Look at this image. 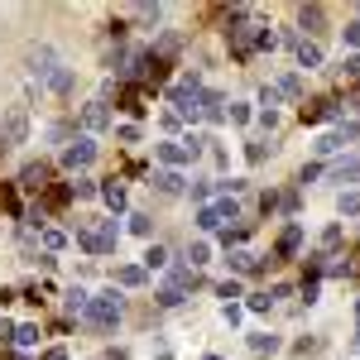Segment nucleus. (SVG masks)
<instances>
[{
    "mask_svg": "<svg viewBox=\"0 0 360 360\" xmlns=\"http://www.w3.org/2000/svg\"><path fill=\"white\" fill-rule=\"evenodd\" d=\"M120 312H125V298H120L115 288H106V293H91V298H86L82 322H86V327H96V332H111L115 322H120Z\"/></svg>",
    "mask_w": 360,
    "mask_h": 360,
    "instance_id": "f257e3e1",
    "label": "nucleus"
},
{
    "mask_svg": "<svg viewBox=\"0 0 360 360\" xmlns=\"http://www.w3.org/2000/svg\"><path fill=\"white\" fill-rule=\"evenodd\" d=\"M197 86H202V72H197V68L178 86H168V106H173L178 120H202V91H197Z\"/></svg>",
    "mask_w": 360,
    "mask_h": 360,
    "instance_id": "f03ea898",
    "label": "nucleus"
},
{
    "mask_svg": "<svg viewBox=\"0 0 360 360\" xmlns=\"http://www.w3.org/2000/svg\"><path fill=\"white\" fill-rule=\"evenodd\" d=\"M193 288H202V274H197V269H188V264H178V269L159 283V293H154V298H159V307H178L188 293H193Z\"/></svg>",
    "mask_w": 360,
    "mask_h": 360,
    "instance_id": "7ed1b4c3",
    "label": "nucleus"
},
{
    "mask_svg": "<svg viewBox=\"0 0 360 360\" xmlns=\"http://www.w3.org/2000/svg\"><path fill=\"white\" fill-rule=\"evenodd\" d=\"M77 245L86 250V255H115V245H120V226L106 221V226H77Z\"/></svg>",
    "mask_w": 360,
    "mask_h": 360,
    "instance_id": "20e7f679",
    "label": "nucleus"
},
{
    "mask_svg": "<svg viewBox=\"0 0 360 360\" xmlns=\"http://www.w3.org/2000/svg\"><path fill=\"white\" fill-rule=\"evenodd\" d=\"M25 139H29V111L25 106H10V111L0 115V149H15Z\"/></svg>",
    "mask_w": 360,
    "mask_h": 360,
    "instance_id": "39448f33",
    "label": "nucleus"
},
{
    "mask_svg": "<svg viewBox=\"0 0 360 360\" xmlns=\"http://www.w3.org/2000/svg\"><path fill=\"white\" fill-rule=\"evenodd\" d=\"M236 221V197H221V202H207L202 212H197V226L202 231H217V226Z\"/></svg>",
    "mask_w": 360,
    "mask_h": 360,
    "instance_id": "423d86ee",
    "label": "nucleus"
},
{
    "mask_svg": "<svg viewBox=\"0 0 360 360\" xmlns=\"http://www.w3.org/2000/svg\"><path fill=\"white\" fill-rule=\"evenodd\" d=\"M77 125H82V135H101L111 125V106L106 101H86L82 111H77Z\"/></svg>",
    "mask_w": 360,
    "mask_h": 360,
    "instance_id": "0eeeda50",
    "label": "nucleus"
},
{
    "mask_svg": "<svg viewBox=\"0 0 360 360\" xmlns=\"http://www.w3.org/2000/svg\"><path fill=\"white\" fill-rule=\"evenodd\" d=\"M91 159H96V144H91V135H77L68 149H63V168H72V173H82Z\"/></svg>",
    "mask_w": 360,
    "mask_h": 360,
    "instance_id": "6e6552de",
    "label": "nucleus"
},
{
    "mask_svg": "<svg viewBox=\"0 0 360 360\" xmlns=\"http://www.w3.org/2000/svg\"><path fill=\"white\" fill-rule=\"evenodd\" d=\"M356 135H360V125H356V120H341L336 130H327V135L317 139V154H336V149H346V144H351Z\"/></svg>",
    "mask_w": 360,
    "mask_h": 360,
    "instance_id": "1a4fd4ad",
    "label": "nucleus"
},
{
    "mask_svg": "<svg viewBox=\"0 0 360 360\" xmlns=\"http://www.w3.org/2000/svg\"><path fill=\"white\" fill-rule=\"evenodd\" d=\"M149 188H159L164 197H178V193H188V178H183L178 168H154V178H149Z\"/></svg>",
    "mask_w": 360,
    "mask_h": 360,
    "instance_id": "9d476101",
    "label": "nucleus"
},
{
    "mask_svg": "<svg viewBox=\"0 0 360 360\" xmlns=\"http://www.w3.org/2000/svg\"><path fill=\"white\" fill-rule=\"evenodd\" d=\"M154 154H159V164H164V168H183V164H193V154H188V144H183V139H164V144H159Z\"/></svg>",
    "mask_w": 360,
    "mask_h": 360,
    "instance_id": "9b49d317",
    "label": "nucleus"
},
{
    "mask_svg": "<svg viewBox=\"0 0 360 360\" xmlns=\"http://www.w3.org/2000/svg\"><path fill=\"white\" fill-rule=\"evenodd\" d=\"M49 178H53V168H49V164H25L20 188H25V193H49Z\"/></svg>",
    "mask_w": 360,
    "mask_h": 360,
    "instance_id": "f8f14e48",
    "label": "nucleus"
},
{
    "mask_svg": "<svg viewBox=\"0 0 360 360\" xmlns=\"http://www.w3.org/2000/svg\"><path fill=\"white\" fill-rule=\"evenodd\" d=\"M293 58H298L303 72H312V68H322V44H317V39H298V44H293Z\"/></svg>",
    "mask_w": 360,
    "mask_h": 360,
    "instance_id": "ddd939ff",
    "label": "nucleus"
},
{
    "mask_svg": "<svg viewBox=\"0 0 360 360\" xmlns=\"http://www.w3.org/2000/svg\"><path fill=\"white\" fill-rule=\"evenodd\" d=\"M298 250H303V226L288 221V226H283V236H278V259H293Z\"/></svg>",
    "mask_w": 360,
    "mask_h": 360,
    "instance_id": "4468645a",
    "label": "nucleus"
},
{
    "mask_svg": "<svg viewBox=\"0 0 360 360\" xmlns=\"http://www.w3.org/2000/svg\"><path fill=\"white\" fill-rule=\"evenodd\" d=\"M327 178H332L336 188H351V183H360V159H341V164L327 168Z\"/></svg>",
    "mask_w": 360,
    "mask_h": 360,
    "instance_id": "2eb2a0df",
    "label": "nucleus"
},
{
    "mask_svg": "<svg viewBox=\"0 0 360 360\" xmlns=\"http://www.w3.org/2000/svg\"><path fill=\"white\" fill-rule=\"evenodd\" d=\"M29 63H34V77H39V82H49V77H53L58 68H63V63H58V53H53V49H39V53L29 58Z\"/></svg>",
    "mask_w": 360,
    "mask_h": 360,
    "instance_id": "dca6fc26",
    "label": "nucleus"
},
{
    "mask_svg": "<svg viewBox=\"0 0 360 360\" xmlns=\"http://www.w3.org/2000/svg\"><path fill=\"white\" fill-rule=\"evenodd\" d=\"M298 25L307 29V39L322 34V29H327V10H322V5H303V10H298Z\"/></svg>",
    "mask_w": 360,
    "mask_h": 360,
    "instance_id": "f3484780",
    "label": "nucleus"
},
{
    "mask_svg": "<svg viewBox=\"0 0 360 360\" xmlns=\"http://www.w3.org/2000/svg\"><path fill=\"white\" fill-rule=\"evenodd\" d=\"M202 120H212V125L226 120V96L221 91H202Z\"/></svg>",
    "mask_w": 360,
    "mask_h": 360,
    "instance_id": "a211bd4d",
    "label": "nucleus"
},
{
    "mask_svg": "<svg viewBox=\"0 0 360 360\" xmlns=\"http://www.w3.org/2000/svg\"><path fill=\"white\" fill-rule=\"evenodd\" d=\"M130 15H135V25H159V20H164V5H154V0H139L135 10H130Z\"/></svg>",
    "mask_w": 360,
    "mask_h": 360,
    "instance_id": "6ab92c4d",
    "label": "nucleus"
},
{
    "mask_svg": "<svg viewBox=\"0 0 360 360\" xmlns=\"http://www.w3.org/2000/svg\"><path fill=\"white\" fill-rule=\"evenodd\" d=\"M226 264H231L236 274H255V269H259V259H255L250 250H226Z\"/></svg>",
    "mask_w": 360,
    "mask_h": 360,
    "instance_id": "aec40b11",
    "label": "nucleus"
},
{
    "mask_svg": "<svg viewBox=\"0 0 360 360\" xmlns=\"http://www.w3.org/2000/svg\"><path fill=\"white\" fill-rule=\"evenodd\" d=\"M101 197H106V207H111V212H125V188H120L115 178L101 183Z\"/></svg>",
    "mask_w": 360,
    "mask_h": 360,
    "instance_id": "412c9836",
    "label": "nucleus"
},
{
    "mask_svg": "<svg viewBox=\"0 0 360 360\" xmlns=\"http://www.w3.org/2000/svg\"><path fill=\"white\" fill-rule=\"evenodd\" d=\"M250 351H259V356H274V351H278V336H274V332H255V336H250Z\"/></svg>",
    "mask_w": 360,
    "mask_h": 360,
    "instance_id": "4be33fe9",
    "label": "nucleus"
},
{
    "mask_svg": "<svg viewBox=\"0 0 360 360\" xmlns=\"http://www.w3.org/2000/svg\"><path fill=\"white\" fill-rule=\"evenodd\" d=\"M44 86H49V91H58V96H68V91H72V68H58Z\"/></svg>",
    "mask_w": 360,
    "mask_h": 360,
    "instance_id": "5701e85b",
    "label": "nucleus"
},
{
    "mask_svg": "<svg viewBox=\"0 0 360 360\" xmlns=\"http://www.w3.org/2000/svg\"><path fill=\"white\" fill-rule=\"evenodd\" d=\"M207 259H212V245H207V240H193V245H188V269H202Z\"/></svg>",
    "mask_w": 360,
    "mask_h": 360,
    "instance_id": "b1692460",
    "label": "nucleus"
},
{
    "mask_svg": "<svg viewBox=\"0 0 360 360\" xmlns=\"http://www.w3.org/2000/svg\"><path fill=\"white\" fill-rule=\"evenodd\" d=\"M341 236H346V231H341V221H332L327 231H322V259H327L332 250H341Z\"/></svg>",
    "mask_w": 360,
    "mask_h": 360,
    "instance_id": "393cba45",
    "label": "nucleus"
},
{
    "mask_svg": "<svg viewBox=\"0 0 360 360\" xmlns=\"http://www.w3.org/2000/svg\"><path fill=\"white\" fill-rule=\"evenodd\" d=\"M336 115V101H312V106H303V120H332Z\"/></svg>",
    "mask_w": 360,
    "mask_h": 360,
    "instance_id": "a878e982",
    "label": "nucleus"
},
{
    "mask_svg": "<svg viewBox=\"0 0 360 360\" xmlns=\"http://www.w3.org/2000/svg\"><path fill=\"white\" fill-rule=\"evenodd\" d=\"M115 278H120L125 288H139V283H144V269H139V264H120V269H115Z\"/></svg>",
    "mask_w": 360,
    "mask_h": 360,
    "instance_id": "bb28decb",
    "label": "nucleus"
},
{
    "mask_svg": "<svg viewBox=\"0 0 360 360\" xmlns=\"http://www.w3.org/2000/svg\"><path fill=\"white\" fill-rule=\"evenodd\" d=\"M144 269H168V250L164 245H149V250H144Z\"/></svg>",
    "mask_w": 360,
    "mask_h": 360,
    "instance_id": "cd10ccee",
    "label": "nucleus"
},
{
    "mask_svg": "<svg viewBox=\"0 0 360 360\" xmlns=\"http://www.w3.org/2000/svg\"><path fill=\"white\" fill-rule=\"evenodd\" d=\"M130 231L135 236H154V217L149 212H130Z\"/></svg>",
    "mask_w": 360,
    "mask_h": 360,
    "instance_id": "c85d7f7f",
    "label": "nucleus"
},
{
    "mask_svg": "<svg viewBox=\"0 0 360 360\" xmlns=\"http://www.w3.org/2000/svg\"><path fill=\"white\" fill-rule=\"evenodd\" d=\"M15 346H39V327H34V322L15 327Z\"/></svg>",
    "mask_w": 360,
    "mask_h": 360,
    "instance_id": "c756f323",
    "label": "nucleus"
},
{
    "mask_svg": "<svg viewBox=\"0 0 360 360\" xmlns=\"http://www.w3.org/2000/svg\"><path fill=\"white\" fill-rule=\"evenodd\" d=\"M336 207H341V217H360V188H356V193H341Z\"/></svg>",
    "mask_w": 360,
    "mask_h": 360,
    "instance_id": "7c9ffc66",
    "label": "nucleus"
},
{
    "mask_svg": "<svg viewBox=\"0 0 360 360\" xmlns=\"http://www.w3.org/2000/svg\"><path fill=\"white\" fill-rule=\"evenodd\" d=\"M278 96H303V77H278Z\"/></svg>",
    "mask_w": 360,
    "mask_h": 360,
    "instance_id": "2f4dec72",
    "label": "nucleus"
},
{
    "mask_svg": "<svg viewBox=\"0 0 360 360\" xmlns=\"http://www.w3.org/2000/svg\"><path fill=\"white\" fill-rule=\"evenodd\" d=\"M72 188V197H96L101 193V183H91V178H77V183H68Z\"/></svg>",
    "mask_w": 360,
    "mask_h": 360,
    "instance_id": "473e14b6",
    "label": "nucleus"
},
{
    "mask_svg": "<svg viewBox=\"0 0 360 360\" xmlns=\"http://www.w3.org/2000/svg\"><path fill=\"white\" fill-rule=\"evenodd\" d=\"M217 298H226V307H231L236 298H240V283H236V278H226V283H217Z\"/></svg>",
    "mask_w": 360,
    "mask_h": 360,
    "instance_id": "72a5a7b5",
    "label": "nucleus"
},
{
    "mask_svg": "<svg viewBox=\"0 0 360 360\" xmlns=\"http://www.w3.org/2000/svg\"><path fill=\"white\" fill-rule=\"evenodd\" d=\"M86 298H91V293L72 288V293H68V312H77V317H82V312H86Z\"/></svg>",
    "mask_w": 360,
    "mask_h": 360,
    "instance_id": "f704fd0d",
    "label": "nucleus"
},
{
    "mask_svg": "<svg viewBox=\"0 0 360 360\" xmlns=\"http://www.w3.org/2000/svg\"><path fill=\"white\" fill-rule=\"evenodd\" d=\"M278 101H283L278 86H264V91H259V106H264V111H278Z\"/></svg>",
    "mask_w": 360,
    "mask_h": 360,
    "instance_id": "c9c22d12",
    "label": "nucleus"
},
{
    "mask_svg": "<svg viewBox=\"0 0 360 360\" xmlns=\"http://www.w3.org/2000/svg\"><path fill=\"white\" fill-rule=\"evenodd\" d=\"M44 245H49V255H53V250H63V245H68V236H63V231H53V226H49V231H44Z\"/></svg>",
    "mask_w": 360,
    "mask_h": 360,
    "instance_id": "e433bc0d",
    "label": "nucleus"
},
{
    "mask_svg": "<svg viewBox=\"0 0 360 360\" xmlns=\"http://www.w3.org/2000/svg\"><path fill=\"white\" fill-rule=\"evenodd\" d=\"M269 303H274L269 293H250V298H245V307H250V312H269Z\"/></svg>",
    "mask_w": 360,
    "mask_h": 360,
    "instance_id": "4c0bfd02",
    "label": "nucleus"
},
{
    "mask_svg": "<svg viewBox=\"0 0 360 360\" xmlns=\"http://www.w3.org/2000/svg\"><path fill=\"white\" fill-rule=\"evenodd\" d=\"M188 193H193V202H202V207H207V197L217 193V183H193V188H188Z\"/></svg>",
    "mask_w": 360,
    "mask_h": 360,
    "instance_id": "58836bf2",
    "label": "nucleus"
},
{
    "mask_svg": "<svg viewBox=\"0 0 360 360\" xmlns=\"http://www.w3.org/2000/svg\"><path fill=\"white\" fill-rule=\"evenodd\" d=\"M341 39H346V49H360V20H351V25L341 29Z\"/></svg>",
    "mask_w": 360,
    "mask_h": 360,
    "instance_id": "ea45409f",
    "label": "nucleus"
},
{
    "mask_svg": "<svg viewBox=\"0 0 360 360\" xmlns=\"http://www.w3.org/2000/svg\"><path fill=\"white\" fill-rule=\"evenodd\" d=\"M221 240H226V250H231V245H240V240H245V226H226V231H221Z\"/></svg>",
    "mask_w": 360,
    "mask_h": 360,
    "instance_id": "a19ab883",
    "label": "nucleus"
},
{
    "mask_svg": "<svg viewBox=\"0 0 360 360\" xmlns=\"http://www.w3.org/2000/svg\"><path fill=\"white\" fill-rule=\"evenodd\" d=\"M226 115H231L236 125H245V120H250V106H245V101H231V111H226Z\"/></svg>",
    "mask_w": 360,
    "mask_h": 360,
    "instance_id": "79ce46f5",
    "label": "nucleus"
},
{
    "mask_svg": "<svg viewBox=\"0 0 360 360\" xmlns=\"http://www.w3.org/2000/svg\"><path fill=\"white\" fill-rule=\"evenodd\" d=\"M125 111H130V115L144 111V96H139V91H125Z\"/></svg>",
    "mask_w": 360,
    "mask_h": 360,
    "instance_id": "37998d69",
    "label": "nucleus"
},
{
    "mask_svg": "<svg viewBox=\"0 0 360 360\" xmlns=\"http://www.w3.org/2000/svg\"><path fill=\"white\" fill-rule=\"evenodd\" d=\"M259 125H264V130L274 135V130H278V111H259Z\"/></svg>",
    "mask_w": 360,
    "mask_h": 360,
    "instance_id": "c03bdc74",
    "label": "nucleus"
},
{
    "mask_svg": "<svg viewBox=\"0 0 360 360\" xmlns=\"http://www.w3.org/2000/svg\"><path fill=\"white\" fill-rule=\"evenodd\" d=\"M245 154H250V164H259V159H264V154H269V149H264V139H255V144H250Z\"/></svg>",
    "mask_w": 360,
    "mask_h": 360,
    "instance_id": "a18cd8bd",
    "label": "nucleus"
},
{
    "mask_svg": "<svg viewBox=\"0 0 360 360\" xmlns=\"http://www.w3.org/2000/svg\"><path fill=\"white\" fill-rule=\"evenodd\" d=\"M317 173H322V164H303V173H298V183H312Z\"/></svg>",
    "mask_w": 360,
    "mask_h": 360,
    "instance_id": "49530a36",
    "label": "nucleus"
},
{
    "mask_svg": "<svg viewBox=\"0 0 360 360\" xmlns=\"http://www.w3.org/2000/svg\"><path fill=\"white\" fill-rule=\"evenodd\" d=\"M346 77H356V82H360V53L346 58Z\"/></svg>",
    "mask_w": 360,
    "mask_h": 360,
    "instance_id": "de8ad7c7",
    "label": "nucleus"
},
{
    "mask_svg": "<svg viewBox=\"0 0 360 360\" xmlns=\"http://www.w3.org/2000/svg\"><path fill=\"white\" fill-rule=\"evenodd\" d=\"M44 360H68V351H63V346H53V351H44Z\"/></svg>",
    "mask_w": 360,
    "mask_h": 360,
    "instance_id": "09e8293b",
    "label": "nucleus"
},
{
    "mask_svg": "<svg viewBox=\"0 0 360 360\" xmlns=\"http://www.w3.org/2000/svg\"><path fill=\"white\" fill-rule=\"evenodd\" d=\"M351 106H356V111H360V82H356V91H351Z\"/></svg>",
    "mask_w": 360,
    "mask_h": 360,
    "instance_id": "8fccbe9b",
    "label": "nucleus"
},
{
    "mask_svg": "<svg viewBox=\"0 0 360 360\" xmlns=\"http://www.w3.org/2000/svg\"><path fill=\"white\" fill-rule=\"evenodd\" d=\"M106 360H125V351H106Z\"/></svg>",
    "mask_w": 360,
    "mask_h": 360,
    "instance_id": "3c124183",
    "label": "nucleus"
},
{
    "mask_svg": "<svg viewBox=\"0 0 360 360\" xmlns=\"http://www.w3.org/2000/svg\"><path fill=\"white\" fill-rule=\"evenodd\" d=\"M202 360H221V356H202Z\"/></svg>",
    "mask_w": 360,
    "mask_h": 360,
    "instance_id": "603ef678",
    "label": "nucleus"
},
{
    "mask_svg": "<svg viewBox=\"0 0 360 360\" xmlns=\"http://www.w3.org/2000/svg\"><path fill=\"white\" fill-rule=\"evenodd\" d=\"M356 20H360V15H356Z\"/></svg>",
    "mask_w": 360,
    "mask_h": 360,
    "instance_id": "864d4df0",
    "label": "nucleus"
}]
</instances>
